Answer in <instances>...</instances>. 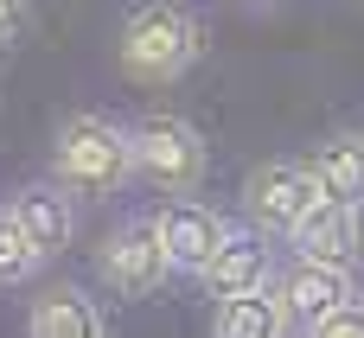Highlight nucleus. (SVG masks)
<instances>
[{"label":"nucleus","mask_w":364,"mask_h":338,"mask_svg":"<svg viewBox=\"0 0 364 338\" xmlns=\"http://www.w3.org/2000/svg\"><path fill=\"white\" fill-rule=\"evenodd\" d=\"M275 268H282V256H275V243L262 236V230H230L224 236V249L205 262V275H198V288L211 294V300H237V294H262L269 281H275Z\"/></svg>","instance_id":"nucleus-8"},{"label":"nucleus","mask_w":364,"mask_h":338,"mask_svg":"<svg viewBox=\"0 0 364 338\" xmlns=\"http://www.w3.org/2000/svg\"><path fill=\"white\" fill-rule=\"evenodd\" d=\"M275 300L288 307V320H294V332H307L314 320H326L333 307H346V300H358V275L352 268H339V262H314V256H282V268H275Z\"/></svg>","instance_id":"nucleus-6"},{"label":"nucleus","mask_w":364,"mask_h":338,"mask_svg":"<svg viewBox=\"0 0 364 338\" xmlns=\"http://www.w3.org/2000/svg\"><path fill=\"white\" fill-rule=\"evenodd\" d=\"M128 134H134V179H141V185H154V192H166V198H192V192L205 185L211 147H205V134H198L186 115L154 109V115H141Z\"/></svg>","instance_id":"nucleus-3"},{"label":"nucleus","mask_w":364,"mask_h":338,"mask_svg":"<svg viewBox=\"0 0 364 338\" xmlns=\"http://www.w3.org/2000/svg\"><path fill=\"white\" fill-rule=\"evenodd\" d=\"M45 262H38V249L26 243V230L13 224V211L0 205V288H19V281H32Z\"/></svg>","instance_id":"nucleus-14"},{"label":"nucleus","mask_w":364,"mask_h":338,"mask_svg":"<svg viewBox=\"0 0 364 338\" xmlns=\"http://www.w3.org/2000/svg\"><path fill=\"white\" fill-rule=\"evenodd\" d=\"M288 338H301V332H288Z\"/></svg>","instance_id":"nucleus-18"},{"label":"nucleus","mask_w":364,"mask_h":338,"mask_svg":"<svg viewBox=\"0 0 364 338\" xmlns=\"http://www.w3.org/2000/svg\"><path fill=\"white\" fill-rule=\"evenodd\" d=\"M32 32V0H0V51Z\"/></svg>","instance_id":"nucleus-16"},{"label":"nucleus","mask_w":364,"mask_h":338,"mask_svg":"<svg viewBox=\"0 0 364 338\" xmlns=\"http://www.w3.org/2000/svg\"><path fill=\"white\" fill-rule=\"evenodd\" d=\"M294 320L275 300V288L262 294H237V300H211V338H288Z\"/></svg>","instance_id":"nucleus-13"},{"label":"nucleus","mask_w":364,"mask_h":338,"mask_svg":"<svg viewBox=\"0 0 364 338\" xmlns=\"http://www.w3.org/2000/svg\"><path fill=\"white\" fill-rule=\"evenodd\" d=\"M237 6H275V0H237Z\"/></svg>","instance_id":"nucleus-17"},{"label":"nucleus","mask_w":364,"mask_h":338,"mask_svg":"<svg viewBox=\"0 0 364 338\" xmlns=\"http://www.w3.org/2000/svg\"><path fill=\"white\" fill-rule=\"evenodd\" d=\"M301 338H364V294H358V300H346V307H333L326 320H314Z\"/></svg>","instance_id":"nucleus-15"},{"label":"nucleus","mask_w":364,"mask_h":338,"mask_svg":"<svg viewBox=\"0 0 364 338\" xmlns=\"http://www.w3.org/2000/svg\"><path fill=\"white\" fill-rule=\"evenodd\" d=\"M26 338H109V313L83 281H45L26 307Z\"/></svg>","instance_id":"nucleus-10"},{"label":"nucleus","mask_w":364,"mask_h":338,"mask_svg":"<svg viewBox=\"0 0 364 338\" xmlns=\"http://www.w3.org/2000/svg\"><path fill=\"white\" fill-rule=\"evenodd\" d=\"M294 256H314V262H339V268H358L364 256V211L358 205H339V198H320L307 211V224L288 236Z\"/></svg>","instance_id":"nucleus-11"},{"label":"nucleus","mask_w":364,"mask_h":338,"mask_svg":"<svg viewBox=\"0 0 364 338\" xmlns=\"http://www.w3.org/2000/svg\"><path fill=\"white\" fill-rule=\"evenodd\" d=\"M307 166H314V179H320L326 198L358 205V211H364V134H352V128L326 134V141L307 153Z\"/></svg>","instance_id":"nucleus-12"},{"label":"nucleus","mask_w":364,"mask_h":338,"mask_svg":"<svg viewBox=\"0 0 364 338\" xmlns=\"http://www.w3.org/2000/svg\"><path fill=\"white\" fill-rule=\"evenodd\" d=\"M154 224H160V243H166V256H173V275H205V262L224 249V236H230V224H224V211H211L205 198H166L160 211H154Z\"/></svg>","instance_id":"nucleus-7"},{"label":"nucleus","mask_w":364,"mask_h":338,"mask_svg":"<svg viewBox=\"0 0 364 338\" xmlns=\"http://www.w3.org/2000/svg\"><path fill=\"white\" fill-rule=\"evenodd\" d=\"M320 198H326V192H320V179H314L307 160H262V166L243 179V224L262 230L269 243H288V236L307 224V211H314Z\"/></svg>","instance_id":"nucleus-4"},{"label":"nucleus","mask_w":364,"mask_h":338,"mask_svg":"<svg viewBox=\"0 0 364 338\" xmlns=\"http://www.w3.org/2000/svg\"><path fill=\"white\" fill-rule=\"evenodd\" d=\"M90 262H96V281H102L109 294H122V300H147V294H160V288L173 281V256H166L154 217L115 224V230L96 243Z\"/></svg>","instance_id":"nucleus-5"},{"label":"nucleus","mask_w":364,"mask_h":338,"mask_svg":"<svg viewBox=\"0 0 364 338\" xmlns=\"http://www.w3.org/2000/svg\"><path fill=\"white\" fill-rule=\"evenodd\" d=\"M6 211H13V224L26 230V243L38 249V262H58V256L70 249V236H77V198H70L58 179L19 185V192L6 198Z\"/></svg>","instance_id":"nucleus-9"},{"label":"nucleus","mask_w":364,"mask_h":338,"mask_svg":"<svg viewBox=\"0 0 364 338\" xmlns=\"http://www.w3.org/2000/svg\"><path fill=\"white\" fill-rule=\"evenodd\" d=\"M51 179L70 198H115L134 185V134L102 109H77L51 134Z\"/></svg>","instance_id":"nucleus-1"},{"label":"nucleus","mask_w":364,"mask_h":338,"mask_svg":"<svg viewBox=\"0 0 364 338\" xmlns=\"http://www.w3.org/2000/svg\"><path fill=\"white\" fill-rule=\"evenodd\" d=\"M205 58V19L179 0H141L128 19H122V45H115V64L128 83H147V89H166L179 83L192 64Z\"/></svg>","instance_id":"nucleus-2"}]
</instances>
